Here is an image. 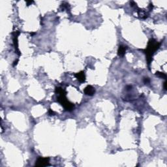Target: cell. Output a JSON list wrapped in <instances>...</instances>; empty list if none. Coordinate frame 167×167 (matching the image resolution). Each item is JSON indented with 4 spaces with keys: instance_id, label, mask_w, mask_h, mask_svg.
<instances>
[{
    "instance_id": "cell-13",
    "label": "cell",
    "mask_w": 167,
    "mask_h": 167,
    "mask_svg": "<svg viewBox=\"0 0 167 167\" xmlns=\"http://www.w3.org/2000/svg\"><path fill=\"white\" fill-rule=\"evenodd\" d=\"M164 89L165 90H166V82H164Z\"/></svg>"
},
{
    "instance_id": "cell-10",
    "label": "cell",
    "mask_w": 167,
    "mask_h": 167,
    "mask_svg": "<svg viewBox=\"0 0 167 167\" xmlns=\"http://www.w3.org/2000/svg\"><path fill=\"white\" fill-rule=\"evenodd\" d=\"M144 82L145 84H147L148 83V82H149V80L148 78H144Z\"/></svg>"
},
{
    "instance_id": "cell-7",
    "label": "cell",
    "mask_w": 167,
    "mask_h": 167,
    "mask_svg": "<svg viewBox=\"0 0 167 167\" xmlns=\"http://www.w3.org/2000/svg\"><path fill=\"white\" fill-rule=\"evenodd\" d=\"M126 49H127V47H125V46H123V45H120V46H119V48H118V50H117V54L119 55V56H124V55L125 54Z\"/></svg>"
},
{
    "instance_id": "cell-11",
    "label": "cell",
    "mask_w": 167,
    "mask_h": 167,
    "mask_svg": "<svg viewBox=\"0 0 167 167\" xmlns=\"http://www.w3.org/2000/svg\"><path fill=\"white\" fill-rule=\"evenodd\" d=\"M32 3H33V1H26V3H27V5H29L30 4H31Z\"/></svg>"
},
{
    "instance_id": "cell-9",
    "label": "cell",
    "mask_w": 167,
    "mask_h": 167,
    "mask_svg": "<svg viewBox=\"0 0 167 167\" xmlns=\"http://www.w3.org/2000/svg\"><path fill=\"white\" fill-rule=\"evenodd\" d=\"M48 114L50 115V116H53L54 114V112L51 109L49 110V111H48Z\"/></svg>"
},
{
    "instance_id": "cell-2",
    "label": "cell",
    "mask_w": 167,
    "mask_h": 167,
    "mask_svg": "<svg viewBox=\"0 0 167 167\" xmlns=\"http://www.w3.org/2000/svg\"><path fill=\"white\" fill-rule=\"evenodd\" d=\"M65 95L66 93L60 94L58 98V101L64 107V108L66 110L72 111V110H73V108H74V104H72V103H70V102L67 99Z\"/></svg>"
},
{
    "instance_id": "cell-12",
    "label": "cell",
    "mask_w": 167,
    "mask_h": 167,
    "mask_svg": "<svg viewBox=\"0 0 167 167\" xmlns=\"http://www.w3.org/2000/svg\"><path fill=\"white\" fill-rule=\"evenodd\" d=\"M18 60H16V61H15V62H14V63H13V66H15L17 65V63H18Z\"/></svg>"
},
{
    "instance_id": "cell-5",
    "label": "cell",
    "mask_w": 167,
    "mask_h": 167,
    "mask_svg": "<svg viewBox=\"0 0 167 167\" xmlns=\"http://www.w3.org/2000/svg\"><path fill=\"white\" fill-rule=\"evenodd\" d=\"M95 88L92 87V86H88L84 89V93L86 95H89V96H92L95 94Z\"/></svg>"
},
{
    "instance_id": "cell-1",
    "label": "cell",
    "mask_w": 167,
    "mask_h": 167,
    "mask_svg": "<svg viewBox=\"0 0 167 167\" xmlns=\"http://www.w3.org/2000/svg\"><path fill=\"white\" fill-rule=\"evenodd\" d=\"M161 43H158L154 39H151L148 42L147 48L144 50V52L146 54V58H147V61H148V65L150 64L152 60V57L155 52L157 51L160 47Z\"/></svg>"
},
{
    "instance_id": "cell-6",
    "label": "cell",
    "mask_w": 167,
    "mask_h": 167,
    "mask_svg": "<svg viewBox=\"0 0 167 167\" xmlns=\"http://www.w3.org/2000/svg\"><path fill=\"white\" fill-rule=\"evenodd\" d=\"M76 78H77L78 80L80 82L82 83V82H84L86 81V75L84 72L83 71H81L80 72H78L76 74H75Z\"/></svg>"
},
{
    "instance_id": "cell-8",
    "label": "cell",
    "mask_w": 167,
    "mask_h": 167,
    "mask_svg": "<svg viewBox=\"0 0 167 167\" xmlns=\"http://www.w3.org/2000/svg\"><path fill=\"white\" fill-rule=\"evenodd\" d=\"M156 75H157L158 76H160V77L164 78H166V76L164 73H162V72H156Z\"/></svg>"
},
{
    "instance_id": "cell-3",
    "label": "cell",
    "mask_w": 167,
    "mask_h": 167,
    "mask_svg": "<svg viewBox=\"0 0 167 167\" xmlns=\"http://www.w3.org/2000/svg\"><path fill=\"white\" fill-rule=\"evenodd\" d=\"M49 158L47 157H39L36 161L35 166L39 167L47 166L49 165Z\"/></svg>"
},
{
    "instance_id": "cell-4",
    "label": "cell",
    "mask_w": 167,
    "mask_h": 167,
    "mask_svg": "<svg viewBox=\"0 0 167 167\" xmlns=\"http://www.w3.org/2000/svg\"><path fill=\"white\" fill-rule=\"evenodd\" d=\"M20 33L18 31H15L13 35H14V37H13V41H14V45H15V50H16V52L18 54V55H20V53L19 49H18V37Z\"/></svg>"
}]
</instances>
